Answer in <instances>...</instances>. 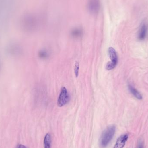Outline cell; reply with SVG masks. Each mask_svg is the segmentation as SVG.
<instances>
[{
	"label": "cell",
	"instance_id": "6da1fadb",
	"mask_svg": "<svg viewBox=\"0 0 148 148\" xmlns=\"http://www.w3.org/2000/svg\"><path fill=\"white\" fill-rule=\"evenodd\" d=\"M116 132V126H110L105 129L102 133L100 138V145L102 148L108 146L114 135Z\"/></svg>",
	"mask_w": 148,
	"mask_h": 148
},
{
	"label": "cell",
	"instance_id": "7a4b0ae2",
	"mask_svg": "<svg viewBox=\"0 0 148 148\" xmlns=\"http://www.w3.org/2000/svg\"><path fill=\"white\" fill-rule=\"evenodd\" d=\"M37 17L32 14L25 15L21 20L22 27L27 30H31L36 27L38 24Z\"/></svg>",
	"mask_w": 148,
	"mask_h": 148
},
{
	"label": "cell",
	"instance_id": "3957f363",
	"mask_svg": "<svg viewBox=\"0 0 148 148\" xmlns=\"http://www.w3.org/2000/svg\"><path fill=\"white\" fill-rule=\"evenodd\" d=\"M87 8L90 13L93 14L98 13L101 8L100 0H88Z\"/></svg>",
	"mask_w": 148,
	"mask_h": 148
},
{
	"label": "cell",
	"instance_id": "277c9868",
	"mask_svg": "<svg viewBox=\"0 0 148 148\" xmlns=\"http://www.w3.org/2000/svg\"><path fill=\"white\" fill-rule=\"evenodd\" d=\"M69 96L66 88L62 87L58 100V106L59 107L64 106L69 101Z\"/></svg>",
	"mask_w": 148,
	"mask_h": 148
},
{
	"label": "cell",
	"instance_id": "5b68a950",
	"mask_svg": "<svg viewBox=\"0 0 148 148\" xmlns=\"http://www.w3.org/2000/svg\"><path fill=\"white\" fill-rule=\"evenodd\" d=\"M128 137L129 135L127 133L122 134L117 139L114 148H123L128 140Z\"/></svg>",
	"mask_w": 148,
	"mask_h": 148
},
{
	"label": "cell",
	"instance_id": "8992f818",
	"mask_svg": "<svg viewBox=\"0 0 148 148\" xmlns=\"http://www.w3.org/2000/svg\"><path fill=\"white\" fill-rule=\"evenodd\" d=\"M148 32V25L146 23H142L139 31L138 38L140 40H143L145 39Z\"/></svg>",
	"mask_w": 148,
	"mask_h": 148
},
{
	"label": "cell",
	"instance_id": "52a82bcc",
	"mask_svg": "<svg viewBox=\"0 0 148 148\" xmlns=\"http://www.w3.org/2000/svg\"><path fill=\"white\" fill-rule=\"evenodd\" d=\"M108 53L111 62H113L117 64L118 57H117V53H116L114 48H113V47H110L108 49Z\"/></svg>",
	"mask_w": 148,
	"mask_h": 148
},
{
	"label": "cell",
	"instance_id": "ba28073f",
	"mask_svg": "<svg viewBox=\"0 0 148 148\" xmlns=\"http://www.w3.org/2000/svg\"><path fill=\"white\" fill-rule=\"evenodd\" d=\"M52 138L51 136L49 133L46 134L44 137V148H51V147Z\"/></svg>",
	"mask_w": 148,
	"mask_h": 148
},
{
	"label": "cell",
	"instance_id": "9c48e42d",
	"mask_svg": "<svg viewBox=\"0 0 148 148\" xmlns=\"http://www.w3.org/2000/svg\"><path fill=\"white\" fill-rule=\"evenodd\" d=\"M128 87H129V89L130 90V92L133 94L134 97H136L137 99H139V100L142 99V98H143L142 95L140 94V93L136 88H134L131 84H129Z\"/></svg>",
	"mask_w": 148,
	"mask_h": 148
},
{
	"label": "cell",
	"instance_id": "30bf717a",
	"mask_svg": "<svg viewBox=\"0 0 148 148\" xmlns=\"http://www.w3.org/2000/svg\"><path fill=\"white\" fill-rule=\"evenodd\" d=\"M71 35L73 37H81L83 34V31L82 30L79 28H76L74 29L71 31Z\"/></svg>",
	"mask_w": 148,
	"mask_h": 148
},
{
	"label": "cell",
	"instance_id": "8fae6325",
	"mask_svg": "<svg viewBox=\"0 0 148 148\" xmlns=\"http://www.w3.org/2000/svg\"><path fill=\"white\" fill-rule=\"evenodd\" d=\"M116 65L117 64L115 63L110 61L107 63L106 66V69L108 71L113 69L116 66Z\"/></svg>",
	"mask_w": 148,
	"mask_h": 148
},
{
	"label": "cell",
	"instance_id": "7c38bea8",
	"mask_svg": "<svg viewBox=\"0 0 148 148\" xmlns=\"http://www.w3.org/2000/svg\"><path fill=\"white\" fill-rule=\"evenodd\" d=\"M79 62L76 61L75 65V69H74L75 74L76 78H77L79 76Z\"/></svg>",
	"mask_w": 148,
	"mask_h": 148
},
{
	"label": "cell",
	"instance_id": "4fadbf2b",
	"mask_svg": "<svg viewBox=\"0 0 148 148\" xmlns=\"http://www.w3.org/2000/svg\"><path fill=\"white\" fill-rule=\"evenodd\" d=\"M137 148H144V142L142 139H139L138 143Z\"/></svg>",
	"mask_w": 148,
	"mask_h": 148
},
{
	"label": "cell",
	"instance_id": "5bb4252c",
	"mask_svg": "<svg viewBox=\"0 0 148 148\" xmlns=\"http://www.w3.org/2000/svg\"><path fill=\"white\" fill-rule=\"evenodd\" d=\"M40 57L46 58L47 57V53L45 51H41L40 53Z\"/></svg>",
	"mask_w": 148,
	"mask_h": 148
},
{
	"label": "cell",
	"instance_id": "9a60e30c",
	"mask_svg": "<svg viewBox=\"0 0 148 148\" xmlns=\"http://www.w3.org/2000/svg\"><path fill=\"white\" fill-rule=\"evenodd\" d=\"M16 148H27L26 146L22 144H19L16 147Z\"/></svg>",
	"mask_w": 148,
	"mask_h": 148
}]
</instances>
